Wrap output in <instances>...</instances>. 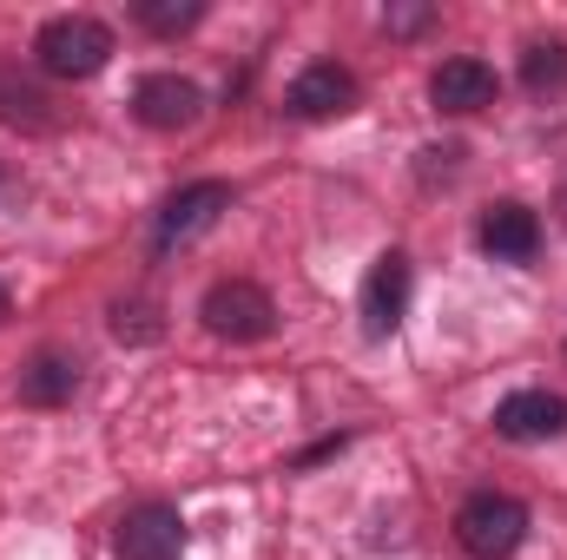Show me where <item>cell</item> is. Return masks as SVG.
<instances>
[{"label": "cell", "mask_w": 567, "mask_h": 560, "mask_svg": "<svg viewBox=\"0 0 567 560\" xmlns=\"http://www.w3.org/2000/svg\"><path fill=\"white\" fill-rule=\"evenodd\" d=\"M33 53H40V66H47L53 80H93V73L113 60V33H106L100 20H86V13H60V20L40 27Z\"/></svg>", "instance_id": "6da1fadb"}, {"label": "cell", "mask_w": 567, "mask_h": 560, "mask_svg": "<svg viewBox=\"0 0 567 560\" xmlns=\"http://www.w3.org/2000/svg\"><path fill=\"white\" fill-rule=\"evenodd\" d=\"M198 317H205L212 336H231V343H265V336L278 330V303H271L258 283H245V278L212 283L205 303H198Z\"/></svg>", "instance_id": "7a4b0ae2"}, {"label": "cell", "mask_w": 567, "mask_h": 560, "mask_svg": "<svg viewBox=\"0 0 567 560\" xmlns=\"http://www.w3.org/2000/svg\"><path fill=\"white\" fill-rule=\"evenodd\" d=\"M455 535H462V548L475 560H508L522 548V535H528V508L508 501V495H475V501H462Z\"/></svg>", "instance_id": "3957f363"}, {"label": "cell", "mask_w": 567, "mask_h": 560, "mask_svg": "<svg viewBox=\"0 0 567 560\" xmlns=\"http://www.w3.org/2000/svg\"><path fill=\"white\" fill-rule=\"evenodd\" d=\"M185 554V521L165 501H145L120 521V560H178Z\"/></svg>", "instance_id": "277c9868"}, {"label": "cell", "mask_w": 567, "mask_h": 560, "mask_svg": "<svg viewBox=\"0 0 567 560\" xmlns=\"http://www.w3.org/2000/svg\"><path fill=\"white\" fill-rule=\"evenodd\" d=\"M350 106H357V80H350L337 60L303 66L297 86H290V113H297V120H343Z\"/></svg>", "instance_id": "5b68a950"}, {"label": "cell", "mask_w": 567, "mask_h": 560, "mask_svg": "<svg viewBox=\"0 0 567 560\" xmlns=\"http://www.w3.org/2000/svg\"><path fill=\"white\" fill-rule=\"evenodd\" d=\"M225 205H231V191H225L218 178H205V185H185V191H172V198H165V211H158V245H185V238L212 231Z\"/></svg>", "instance_id": "8992f818"}, {"label": "cell", "mask_w": 567, "mask_h": 560, "mask_svg": "<svg viewBox=\"0 0 567 560\" xmlns=\"http://www.w3.org/2000/svg\"><path fill=\"white\" fill-rule=\"evenodd\" d=\"M429 100H435V113H482V106H495V73L482 66V60H442L435 73H429Z\"/></svg>", "instance_id": "52a82bcc"}, {"label": "cell", "mask_w": 567, "mask_h": 560, "mask_svg": "<svg viewBox=\"0 0 567 560\" xmlns=\"http://www.w3.org/2000/svg\"><path fill=\"white\" fill-rule=\"evenodd\" d=\"M403 303H410V258L403 251H383L370 265V278H363V323L383 336V330H396Z\"/></svg>", "instance_id": "ba28073f"}, {"label": "cell", "mask_w": 567, "mask_h": 560, "mask_svg": "<svg viewBox=\"0 0 567 560\" xmlns=\"http://www.w3.org/2000/svg\"><path fill=\"white\" fill-rule=\"evenodd\" d=\"M133 113H140L145 126H158V133L192 126L198 120V86L178 80V73H152V80H140V93H133Z\"/></svg>", "instance_id": "9c48e42d"}, {"label": "cell", "mask_w": 567, "mask_h": 560, "mask_svg": "<svg viewBox=\"0 0 567 560\" xmlns=\"http://www.w3.org/2000/svg\"><path fill=\"white\" fill-rule=\"evenodd\" d=\"M535 245H542V218L528 205H488V218H482V251L488 258L522 265V258H535Z\"/></svg>", "instance_id": "30bf717a"}, {"label": "cell", "mask_w": 567, "mask_h": 560, "mask_svg": "<svg viewBox=\"0 0 567 560\" xmlns=\"http://www.w3.org/2000/svg\"><path fill=\"white\" fill-rule=\"evenodd\" d=\"M561 422H567V403L548 396V390H522V396H508V403L495 409V428H502L508 442H542V435H555Z\"/></svg>", "instance_id": "8fae6325"}, {"label": "cell", "mask_w": 567, "mask_h": 560, "mask_svg": "<svg viewBox=\"0 0 567 560\" xmlns=\"http://www.w3.org/2000/svg\"><path fill=\"white\" fill-rule=\"evenodd\" d=\"M73 383H80V370L66 363V356H33V370L20 376V403H33V409H60V403H73Z\"/></svg>", "instance_id": "7c38bea8"}, {"label": "cell", "mask_w": 567, "mask_h": 560, "mask_svg": "<svg viewBox=\"0 0 567 560\" xmlns=\"http://www.w3.org/2000/svg\"><path fill=\"white\" fill-rule=\"evenodd\" d=\"M522 80H528L535 93H555V86H567V46H528Z\"/></svg>", "instance_id": "4fadbf2b"}, {"label": "cell", "mask_w": 567, "mask_h": 560, "mask_svg": "<svg viewBox=\"0 0 567 560\" xmlns=\"http://www.w3.org/2000/svg\"><path fill=\"white\" fill-rule=\"evenodd\" d=\"M140 20L152 33H185V27L198 20V7H192V0H140Z\"/></svg>", "instance_id": "5bb4252c"}, {"label": "cell", "mask_w": 567, "mask_h": 560, "mask_svg": "<svg viewBox=\"0 0 567 560\" xmlns=\"http://www.w3.org/2000/svg\"><path fill=\"white\" fill-rule=\"evenodd\" d=\"M0 317H7V283H0Z\"/></svg>", "instance_id": "9a60e30c"}]
</instances>
